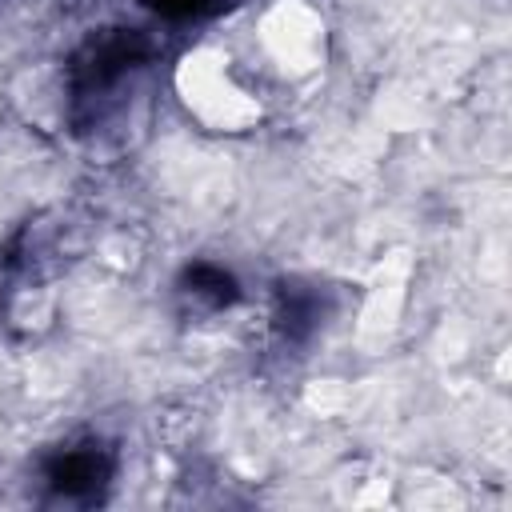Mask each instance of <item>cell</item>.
Listing matches in <instances>:
<instances>
[{"mask_svg":"<svg viewBox=\"0 0 512 512\" xmlns=\"http://www.w3.org/2000/svg\"><path fill=\"white\" fill-rule=\"evenodd\" d=\"M156 56L140 28H100L68 60V116L76 132H92L120 108V88Z\"/></svg>","mask_w":512,"mask_h":512,"instance_id":"cell-1","label":"cell"},{"mask_svg":"<svg viewBox=\"0 0 512 512\" xmlns=\"http://www.w3.org/2000/svg\"><path fill=\"white\" fill-rule=\"evenodd\" d=\"M112 472H116V452L104 440H72L44 460V480L52 496L72 504L96 500L108 488Z\"/></svg>","mask_w":512,"mask_h":512,"instance_id":"cell-2","label":"cell"},{"mask_svg":"<svg viewBox=\"0 0 512 512\" xmlns=\"http://www.w3.org/2000/svg\"><path fill=\"white\" fill-rule=\"evenodd\" d=\"M324 316H328V300H324V292L316 284H300V280H280L276 284L272 320H276V332L284 340H292V344L312 340L320 332Z\"/></svg>","mask_w":512,"mask_h":512,"instance_id":"cell-3","label":"cell"},{"mask_svg":"<svg viewBox=\"0 0 512 512\" xmlns=\"http://www.w3.org/2000/svg\"><path fill=\"white\" fill-rule=\"evenodd\" d=\"M176 292H180V300H184L188 308H196V312H224V308H232V304L240 300L236 276H232L228 268L212 264V260H192V264L180 272Z\"/></svg>","mask_w":512,"mask_h":512,"instance_id":"cell-4","label":"cell"},{"mask_svg":"<svg viewBox=\"0 0 512 512\" xmlns=\"http://www.w3.org/2000/svg\"><path fill=\"white\" fill-rule=\"evenodd\" d=\"M144 8H152L160 20L172 24H196V20H212L220 12L232 8V0H140Z\"/></svg>","mask_w":512,"mask_h":512,"instance_id":"cell-5","label":"cell"}]
</instances>
